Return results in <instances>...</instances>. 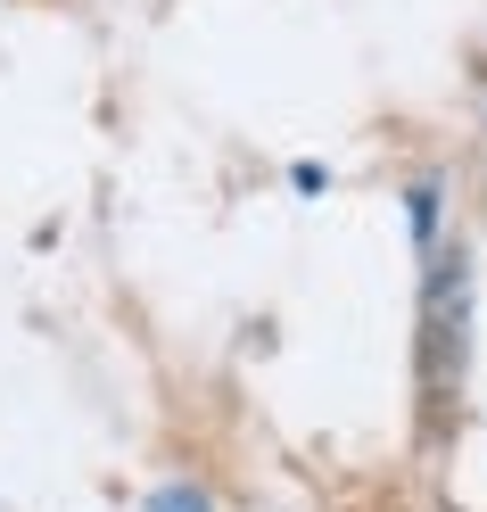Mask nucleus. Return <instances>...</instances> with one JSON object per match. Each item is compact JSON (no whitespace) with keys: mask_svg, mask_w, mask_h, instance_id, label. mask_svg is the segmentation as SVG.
Here are the masks:
<instances>
[{"mask_svg":"<svg viewBox=\"0 0 487 512\" xmlns=\"http://www.w3.org/2000/svg\"><path fill=\"white\" fill-rule=\"evenodd\" d=\"M149 512H207V496H190V488H157Z\"/></svg>","mask_w":487,"mask_h":512,"instance_id":"nucleus-1","label":"nucleus"}]
</instances>
